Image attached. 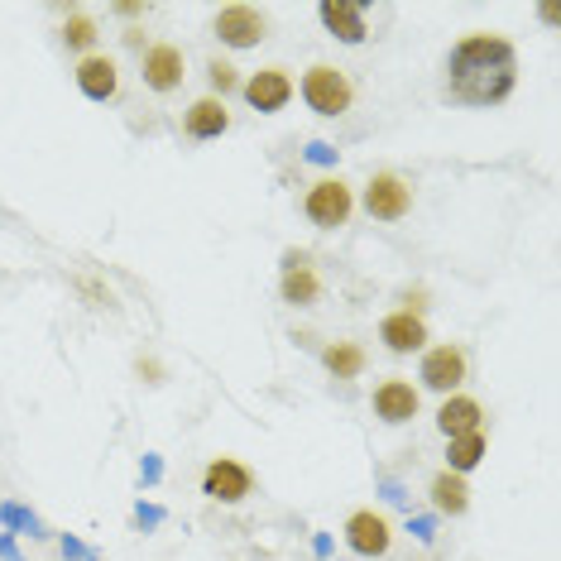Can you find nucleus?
Wrapping results in <instances>:
<instances>
[{"mask_svg": "<svg viewBox=\"0 0 561 561\" xmlns=\"http://www.w3.org/2000/svg\"><path fill=\"white\" fill-rule=\"evenodd\" d=\"M446 96L461 101V106H500V101L514 92L518 82V58L514 44L500 39V34H470L451 48V62H446Z\"/></svg>", "mask_w": 561, "mask_h": 561, "instance_id": "obj_1", "label": "nucleus"}, {"mask_svg": "<svg viewBox=\"0 0 561 561\" xmlns=\"http://www.w3.org/2000/svg\"><path fill=\"white\" fill-rule=\"evenodd\" d=\"M302 101H308L317 116H346L355 101V87L341 68L317 62V68H308V78H302Z\"/></svg>", "mask_w": 561, "mask_h": 561, "instance_id": "obj_2", "label": "nucleus"}, {"mask_svg": "<svg viewBox=\"0 0 561 561\" xmlns=\"http://www.w3.org/2000/svg\"><path fill=\"white\" fill-rule=\"evenodd\" d=\"M302 211H308L312 226H322V231H336V226L351 221L355 197H351V187L341 183V178H322V183L308 193V202H302Z\"/></svg>", "mask_w": 561, "mask_h": 561, "instance_id": "obj_3", "label": "nucleus"}, {"mask_svg": "<svg viewBox=\"0 0 561 561\" xmlns=\"http://www.w3.org/2000/svg\"><path fill=\"white\" fill-rule=\"evenodd\" d=\"M408 207H413V187L403 183L399 173H375L365 187V211L375 221H403Z\"/></svg>", "mask_w": 561, "mask_h": 561, "instance_id": "obj_4", "label": "nucleus"}, {"mask_svg": "<svg viewBox=\"0 0 561 561\" xmlns=\"http://www.w3.org/2000/svg\"><path fill=\"white\" fill-rule=\"evenodd\" d=\"M211 30H216V39L231 44V48H254L264 34H270V20H264L254 5H226Z\"/></svg>", "mask_w": 561, "mask_h": 561, "instance_id": "obj_5", "label": "nucleus"}, {"mask_svg": "<svg viewBox=\"0 0 561 561\" xmlns=\"http://www.w3.org/2000/svg\"><path fill=\"white\" fill-rule=\"evenodd\" d=\"M278 288H284V302H293V308H312V302L322 298V278H317L312 260L302 250L284 254V278H278Z\"/></svg>", "mask_w": 561, "mask_h": 561, "instance_id": "obj_6", "label": "nucleus"}, {"mask_svg": "<svg viewBox=\"0 0 561 561\" xmlns=\"http://www.w3.org/2000/svg\"><path fill=\"white\" fill-rule=\"evenodd\" d=\"M202 494L216 504H240L250 494V470L240 466V461H211L207 466V476H202Z\"/></svg>", "mask_w": 561, "mask_h": 561, "instance_id": "obj_7", "label": "nucleus"}, {"mask_svg": "<svg viewBox=\"0 0 561 561\" xmlns=\"http://www.w3.org/2000/svg\"><path fill=\"white\" fill-rule=\"evenodd\" d=\"M317 15L331 34H336L341 44H365V0H322L317 5Z\"/></svg>", "mask_w": 561, "mask_h": 561, "instance_id": "obj_8", "label": "nucleus"}, {"mask_svg": "<svg viewBox=\"0 0 561 561\" xmlns=\"http://www.w3.org/2000/svg\"><path fill=\"white\" fill-rule=\"evenodd\" d=\"M346 542H351V552H360V557H385L389 542H393V533H389V523L379 514L360 508V514L346 518Z\"/></svg>", "mask_w": 561, "mask_h": 561, "instance_id": "obj_9", "label": "nucleus"}, {"mask_svg": "<svg viewBox=\"0 0 561 561\" xmlns=\"http://www.w3.org/2000/svg\"><path fill=\"white\" fill-rule=\"evenodd\" d=\"M288 96H293V78L284 68H264L245 82V101L254 111H264V116H270V111H284Z\"/></svg>", "mask_w": 561, "mask_h": 561, "instance_id": "obj_10", "label": "nucleus"}, {"mask_svg": "<svg viewBox=\"0 0 561 561\" xmlns=\"http://www.w3.org/2000/svg\"><path fill=\"white\" fill-rule=\"evenodd\" d=\"M461 379H466V355L456 346H437V351L423 355V385L427 389L451 393V389H461Z\"/></svg>", "mask_w": 561, "mask_h": 561, "instance_id": "obj_11", "label": "nucleus"}, {"mask_svg": "<svg viewBox=\"0 0 561 561\" xmlns=\"http://www.w3.org/2000/svg\"><path fill=\"white\" fill-rule=\"evenodd\" d=\"M379 341L393 351V355H408V351H423L427 341V327L417 312H389L385 322H379Z\"/></svg>", "mask_w": 561, "mask_h": 561, "instance_id": "obj_12", "label": "nucleus"}, {"mask_svg": "<svg viewBox=\"0 0 561 561\" xmlns=\"http://www.w3.org/2000/svg\"><path fill=\"white\" fill-rule=\"evenodd\" d=\"M178 82H183V54H178L173 44L145 48V87H154V92H173Z\"/></svg>", "mask_w": 561, "mask_h": 561, "instance_id": "obj_13", "label": "nucleus"}, {"mask_svg": "<svg viewBox=\"0 0 561 561\" xmlns=\"http://www.w3.org/2000/svg\"><path fill=\"white\" fill-rule=\"evenodd\" d=\"M375 413L385 417V423H408V417H417V389L408 385V379H385V385L375 389Z\"/></svg>", "mask_w": 561, "mask_h": 561, "instance_id": "obj_14", "label": "nucleus"}, {"mask_svg": "<svg viewBox=\"0 0 561 561\" xmlns=\"http://www.w3.org/2000/svg\"><path fill=\"white\" fill-rule=\"evenodd\" d=\"M480 403L466 399V393H456V399H446L437 408V427L446 432V437H466V432H480Z\"/></svg>", "mask_w": 561, "mask_h": 561, "instance_id": "obj_15", "label": "nucleus"}, {"mask_svg": "<svg viewBox=\"0 0 561 561\" xmlns=\"http://www.w3.org/2000/svg\"><path fill=\"white\" fill-rule=\"evenodd\" d=\"M116 62L111 58H82V68H78V87H82V96H92V101H106V96H116Z\"/></svg>", "mask_w": 561, "mask_h": 561, "instance_id": "obj_16", "label": "nucleus"}, {"mask_svg": "<svg viewBox=\"0 0 561 561\" xmlns=\"http://www.w3.org/2000/svg\"><path fill=\"white\" fill-rule=\"evenodd\" d=\"M226 125H231V116H226V101H216V96H202L187 111V135L193 139H216V135H226Z\"/></svg>", "mask_w": 561, "mask_h": 561, "instance_id": "obj_17", "label": "nucleus"}, {"mask_svg": "<svg viewBox=\"0 0 561 561\" xmlns=\"http://www.w3.org/2000/svg\"><path fill=\"white\" fill-rule=\"evenodd\" d=\"M432 504L442 508V514H466L470 508V490H466V480L461 476H451V470H442L437 480H432Z\"/></svg>", "mask_w": 561, "mask_h": 561, "instance_id": "obj_18", "label": "nucleus"}, {"mask_svg": "<svg viewBox=\"0 0 561 561\" xmlns=\"http://www.w3.org/2000/svg\"><path fill=\"white\" fill-rule=\"evenodd\" d=\"M484 456V432H466V437H451V451H446V470L451 476H466V470H476Z\"/></svg>", "mask_w": 561, "mask_h": 561, "instance_id": "obj_19", "label": "nucleus"}, {"mask_svg": "<svg viewBox=\"0 0 561 561\" xmlns=\"http://www.w3.org/2000/svg\"><path fill=\"white\" fill-rule=\"evenodd\" d=\"M322 360H327V369H331L336 379H355V375L365 369V351L351 346V341H336V346L322 351Z\"/></svg>", "mask_w": 561, "mask_h": 561, "instance_id": "obj_20", "label": "nucleus"}, {"mask_svg": "<svg viewBox=\"0 0 561 561\" xmlns=\"http://www.w3.org/2000/svg\"><path fill=\"white\" fill-rule=\"evenodd\" d=\"M62 44L68 48H92L96 44V24L87 15H72L68 24H62Z\"/></svg>", "mask_w": 561, "mask_h": 561, "instance_id": "obj_21", "label": "nucleus"}, {"mask_svg": "<svg viewBox=\"0 0 561 561\" xmlns=\"http://www.w3.org/2000/svg\"><path fill=\"white\" fill-rule=\"evenodd\" d=\"M207 78H211L216 92H231V87H236V68H231V62H221V58H216L211 68H207Z\"/></svg>", "mask_w": 561, "mask_h": 561, "instance_id": "obj_22", "label": "nucleus"}]
</instances>
